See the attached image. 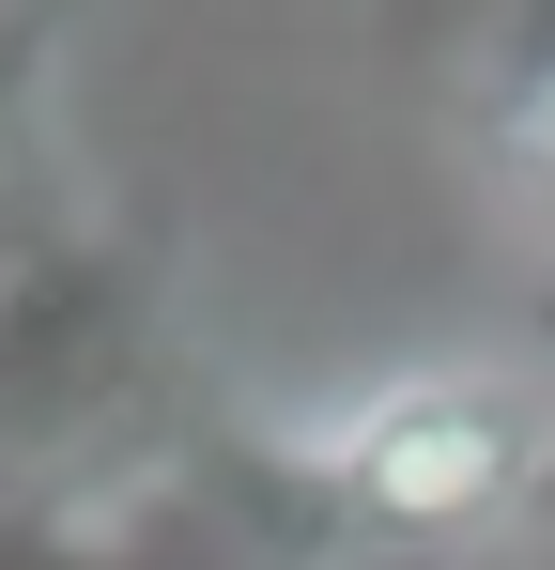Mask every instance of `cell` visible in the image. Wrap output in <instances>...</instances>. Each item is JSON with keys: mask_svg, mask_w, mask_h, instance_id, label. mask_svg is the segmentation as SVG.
<instances>
[{"mask_svg": "<svg viewBox=\"0 0 555 570\" xmlns=\"http://www.w3.org/2000/svg\"><path fill=\"white\" fill-rule=\"evenodd\" d=\"M541 478H555V401L525 371H401L309 448L324 540H386V556L509 524Z\"/></svg>", "mask_w": 555, "mask_h": 570, "instance_id": "obj_1", "label": "cell"}, {"mask_svg": "<svg viewBox=\"0 0 555 570\" xmlns=\"http://www.w3.org/2000/svg\"><path fill=\"white\" fill-rule=\"evenodd\" d=\"M155 401V308L108 247H47L0 293V448L31 463H93L108 432H139Z\"/></svg>", "mask_w": 555, "mask_h": 570, "instance_id": "obj_2", "label": "cell"}, {"mask_svg": "<svg viewBox=\"0 0 555 570\" xmlns=\"http://www.w3.org/2000/svg\"><path fill=\"white\" fill-rule=\"evenodd\" d=\"M494 155H509V186L541 200V232H555V31H541V47H509V94H494Z\"/></svg>", "mask_w": 555, "mask_h": 570, "instance_id": "obj_3", "label": "cell"}, {"mask_svg": "<svg viewBox=\"0 0 555 570\" xmlns=\"http://www.w3.org/2000/svg\"><path fill=\"white\" fill-rule=\"evenodd\" d=\"M386 31H401V47H448V31H525V47H541V31H555V0H401Z\"/></svg>", "mask_w": 555, "mask_h": 570, "instance_id": "obj_4", "label": "cell"}]
</instances>
